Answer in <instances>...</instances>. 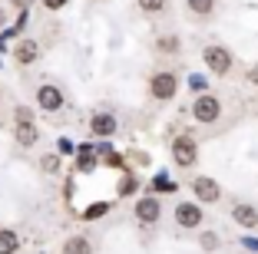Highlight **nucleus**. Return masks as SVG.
Instances as JSON below:
<instances>
[{
  "label": "nucleus",
  "instance_id": "nucleus-18",
  "mask_svg": "<svg viewBox=\"0 0 258 254\" xmlns=\"http://www.w3.org/2000/svg\"><path fill=\"white\" fill-rule=\"evenodd\" d=\"M40 168H43L46 175H56V168H60V155H53V152H46V155L40 158Z\"/></svg>",
  "mask_w": 258,
  "mask_h": 254
},
{
  "label": "nucleus",
  "instance_id": "nucleus-20",
  "mask_svg": "<svg viewBox=\"0 0 258 254\" xmlns=\"http://www.w3.org/2000/svg\"><path fill=\"white\" fill-rule=\"evenodd\" d=\"M106 211H109V205L99 202V205H90V208L83 211V218H86V221H96V218H99V215H106Z\"/></svg>",
  "mask_w": 258,
  "mask_h": 254
},
{
  "label": "nucleus",
  "instance_id": "nucleus-13",
  "mask_svg": "<svg viewBox=\"0 0 258 254\" xmlns=\"http://www.w3.org/2000/svg\"><path fill=\"white\" fill-rule=\"evenodd\" d=\"M185 7L196 20H209L215 14V0H185Z\"/></svg>",
  "mask_w": 258,
  "mask_h": 254
},
{
  "label": "nucleus",
  "instance_id": "nucleus-3",
  "mask_svg": "<svg viewBox=\"0 0 258 254\" xmlns=\"http://www.w3.org/2000/svg\"><path fill=\"white\" fill-rule=\"evenodd\" d=\"M202 60H205V66H209V73H215V76H228L232 69H235V56H232V50H228V46H219V43L205 46Z\"/></svg>",
  "mask_w": 258,
  "mask_h": 254
},
{
  "label": "nucleus",
  "instance_id": "nucleus-27",
  "mask_svg": "<svg viewBox=\"0 0 258 254\" xmlns=\"http://www.w3.org/2000/svg\"><path fill=\"white\" fill-rule=\"evenodd\" d=\"M4 20H7V14H4V10H0V27H4Z\"/></svg>",
  "mask_w": 258,
  "mask_h": 254
},
{
  "label": "nucleus",
  "instance_id": "nucleus-19",
  "mask_svg": "<svg viewBox=\"0 0 258 254\" xmlns=\"http://www.w3.org/2000/svg\"><path fill=\"white\" fill-rule=\"evenodd\" d=\"M189 90L192 93H209V79H205V76H199V73H192L189 76Z\"/></svg>",
  "mask_w": 258,
  "mask_h": 254
},
{
  "label": "nucleus",
  "instance_id": "nucleus-24",
  "mask_svg": "<svg viewBox=\"0 0 258 254\" xmlns=\"http://www.w3.org/2000/svg\"><path fill=\"white\" fill-rule=\"evenodd\" d=\"M67 4H70V0H43V7H46V10H63Z\"/></svg>",
  "mask_w": 258,
  "mask_h": 254
},
{
  "label": "nucleus",
  "instance_id": "nucleus-6",
  "mask_svg": "<svg viewBox=\"0 0 258 254\" xmlns=\"http://www.w3.org/2000/svg\"><path fill=\"white\" fill-rule=\"evenodd\" d=\"M202 205L199 202H179L175 205V224L185 228V231H199V224H202Z\"/></svg>",
  "mask_w": 258,
  "mask_h": 254
},
{
  "label": "nucleus",
  "instance_id": "nucleus-5",
  "mask_svg": "<svg viewBox=\"0 0 258 254\" xmlns=\"http://www.w3.org/2000/svg\"><path fill=\"white\" fill-rule=\"evenodd\" d=\"M192 192H196V202L199 205H215L222 198V185L209 175H196L192 179Z\"/></svg>",
  "mask_w": 258,
  "mask_h": 254
},
{
  "label": "nucleus",
  "instance_id": "nucleus-17",
  "mask_svg": "<svg viewBox=\"0 0 258 254\" xmlns=\"http://www.w3.org/2000/svg\"><path fill=\"white\" fill-rule=\"evenodd\" d=\"M166 7H169V0H139V10H143L146 17H159V14H166Z\"/></svg>",
  "mask_w": 258,
  "mask_h": 254
},
{
  "label": "nucleus",
  "instance_id": "nucleus-4",
  "mask_svg": "<svg viewBox=\"0 0 258 254\" xmlns=\"http://www.w3.org/2000/svg\"><path fill=\"white\" fill-rule=\"evenodd\" d=\"M172 162L179 168H192L199 162V142L192 135H175L172 139Z\"/></svg>",
  "mask_w": 258,
  "mask_h": 254
},
{
  "label": "nucleus",
  "instance_id": "nucleus-16",
  "mask_svg": "<svg viewBox=\"0 0 258 254\" xmlns=\"http://www.w3.org/2000/svg\"><path fill=\"white\" fill-rule=\"evenodd\" d=\"M219 244H222V238L215 231H199V247H202L205 254H215V251H219Z\"/></svg>",
  "mask_w": 258,
  "mask_h": 254
},
{
  "label": "nucleus",
  "instance_id": "nucleus-21",
  "mask_svg": "<svg viewBox=\"0 0 258 254\" xmlns=\"http://www.w3.org/2000/svg\"><path fill=\"white\" fill-rule=\"evenodd\" d=\"M159 50L175 53V50H179V37H162V40H159Z\"/></svg>",
  "mask_w": 258,
  "mask_h": 254
},
{
  "label": "nucleus",
  "instance_id": "nucleus-15",
  "mask_svg": "<svg viewBox=\"0 0 258 254\" xmlns=\"http://www.w3.org/2000/svg\"><path fill=\"white\" fill-rule=\"evenodd\" d=\"M20 251V234L10 228H0V254H17Z\"/></svg>",
  "mask_w": 258,
  "mask_h": 254
},
{
  "label": "nucleus",
  "instance_id": "nucleus-22",
  "mask_svg": "<svg viewBox=\"0 0 258 254\" xmlns=\"http://www.w3.org/2000/svg\"><path fill=\"white\" fill-rule=\"evenodd\" d=\"M93 165H96V158L90 155V149H83V152H80V168H83V172H90Z\"/></svg>",
  "mask_w": 258,
  "mask_h": 254
},
{
  "label": "nucleus",
  "instance_id": "nucleus-1",
  "mask_svg": "<svg viewBox=\"0 0 258 254\" xmlns=\"http://www.w3.org/2000/svg\"><path fill=\"white\" fill-rule=\"evenodd\" d=\"M189 112H192V119H196L199 126H212L222 116V99L212 96V93H196V103H192Z\"/></svg>",
  "mask_w": 258,
  "mask_h": 254
},
{
  "label": "nucleus",
  "instance_id": "nucleus-28",
  "mask_svg": "<svg viewBox=\"0 0 258 254\" xmlns=\"http://www.w3.org/2000/svg\"><path fill=\"white\" fill-rule=\"evenodd\" d=\"M248 79H258V69H255V73H248Z\"/></svg>",
  "mask_w": 258,
  "mask_h": 254
},
{
  "label": "nucleus",
  "instance_id": "nucleus-14",
  "mask_svg": "<svg viewBox=\"0 0 258 254\" xmlns=\"http://www.w3.org/2000/svg\"><path fill=\"white\" fill-rule=\"evenodd\" d=\"M63 254H93V244L83 234H73V238H67V244H63Z\"/></svg>",
  "mask_w": 258,
  "mask_h": 254
},
{
  "label": "nucleus",
  "instance_id": "nucleus-26",
  "mask_svg": "<svg viewBox=\"0 0 258 254\" xmlns=\"http://www.w3.org/2000/svg\"><path fill=\"white\" fill-rule=\"evenodd\" d=\"M242 244H245V247H248V251H258V238H245V241H242Z\"/></svg>",
  "mask_w": 258,
  "mask_h": 254
},
{
  "label": "nucleus",
  "instance_id": "nucleus-12",
  "mask_svg": "<svg viewBox=\"0 0 258 254\" xmlns=\"http://www.w3.org/2000/svg\"><path fill=\"white\" fill-rule=\"evenodd\" d=\"M14 139H17V145H23V149H30V145H37L40 142V129H37V122H17L14 126Z\"/></svg>",
  "mask_w": 258,
  "mask_h": 254
},
{
  "label": "nucleus",
  "instance_id": "nucleus-11",
  "mask_svg": "<svg viewBox=\"0 0 258 254\" xmlns=\"http://www.w3.org/2000/svg\"><path fill=\"white\" fill-rule=\"evenodd\" d=\"M232 221L242 228H258V208L248 202H235L232 205Z\"/></svg>",
  "mask_w": 258,
  "mask_h": 254
},
{
  "label": "nucleus",
  "instance_id": "nucleus-9",
  "mask_svg": "<svg viewBox=\"0 0 258 254\" xmlns=\"http://www.w3.org/2000/svg\"><path fill=\"white\" fill-rule=\"evenodd\" d=\"M116 129H119V122H116L113 112H93V116H90V132L99 135V139L116 135Z\"/></svg>",
  "mask_w": 258,
  "mask_h": 254
},
{
  "label": "nucleus",
  "instance_id": "nucleus-23",
  "mask_svg": "<svg viewBox=\"0 0 258 254\" xmlns=\"http://www.w3.org/2000/svg\"><path fill=\"white\" fill-rule=\"evenodd\" d=\"M30 119H33V112L27 106H17V122H30Z\"/></svg>",
  "mask_w": 258,
  "mask_h": 254
},
{
  "label": "nucleus",
  "instance_id": "nucleus-2",
  "mask_svg": "<svg viewBox=\"0 0 258 254\" xmlns=\"http://www.w3.org/2000/svg\"><path fill=\"white\" fill-rule=\"evenodd\" d=\"M175 93H179V76L172 69H159L149 76V96L156 103H169V99H175Z\"/></svg>",
  "mask_w": 258,
  "mask_h": 254
},
{
  "label": "nucleus",
  "instance_id": "nucleus-25",
  "mask_svg": "<svg viewBox=\"0 0 258 254\" xmlns=\"http://www.w3.org/2000/svg\"><path fill=\"white\" fill-rule=\"evenodd\" d=\"M10 7H17V10H27V7H33V0H10Z\"/></svg>",
  "mask_w": 258,
  "mask_h": 254
},
{
  "label": "nucleus",
  "instance_id": "nucleus-7",
  "mask_svg": "<svg viewBox=\"0 0 258 254\" xmlns=\"http://www.w3.org/2000/svg\"><path fill=\"white\" fill-rule=\"evenodd\" d=\"M133 215H136V221H139V224L152 228V224L162 218V205H159V198H152V195H143V198L136 202V208H133Z\"/></svg>",
  "mask_w": 258,
  "mask_h": 254
},
{
  "label": "nucleus",
  "instance_id": "nucleus-8",
  "mask_svg": "<svg viewBox=\"0 0 258 254\" xmlns=\"http://www.w3.org/2000/svg\"><path fill=\"white\" fill-rule=\"evenodd\" d=\"M63 90L60 86H53V82H43V86H37V106L43 112H60L63 109Z\"/></svg>",
  "mask_w": 258,
  "mask_h": 254
},
{
  "label": "nucleus",
  "instance_id": "nucleus-10",
  "mask_svg": "<svg viewBox=\"0 0 258 254\" xmlns=\"http://www.w3.org/2000/svg\"><path fill=\"white\" fill-rule=\"evenodd\" d=\"M14 60L20 63V66H30V63H37V60H40V43H37V40H17Z\"/></svg>",
  "mask_w": 258,
  "mask_h": 254
}]
</instances>
